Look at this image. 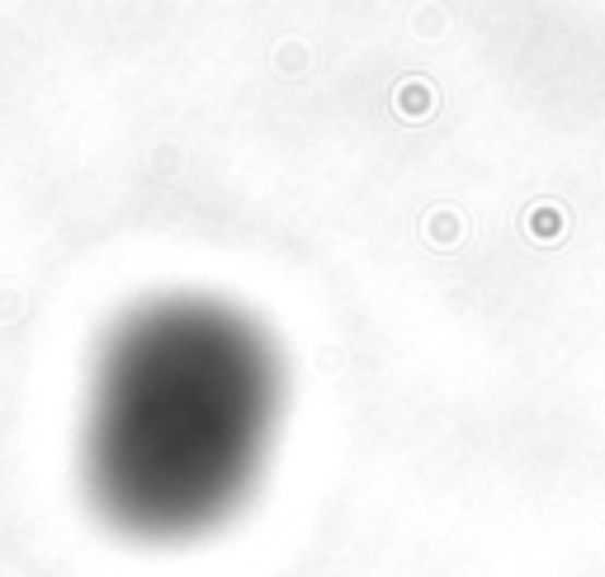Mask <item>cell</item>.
I'll use <instances>...</instances> for the list:
<instances>
[{"label": "cell", "instance_id": "6da1fadb", "mask_svg": "<svg viewBox=\"0 0 605 577\" xmlns=\"http://www.w3.org/2000/svg\"><path fill=\"white\" fill-rule=\"evenodd\" d=\"M270 393V355L237 317L204 303L142 313L99 374L91 426L99 502L147 535L204 526L251 479Z\"/></svg>", "mask_w": 605, "mask_h": 577}]
</instances>
